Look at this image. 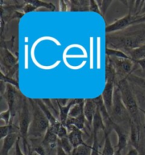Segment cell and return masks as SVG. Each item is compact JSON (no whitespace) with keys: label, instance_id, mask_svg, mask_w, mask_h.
Masks as SVG:
<instances>
[{"label":"cell","instance_id":"33","mask_svg":"<svg viewBox=\"0 0 145 155\" xmlns=\"http://www.w3.org/2000/svg\"><path fill=\"white\" fill-rule=\"evenodd\" d=\"M0 118H1L2 120H3L5 122V125H9L11 121L14 122V120H12L11 112H10L8 108L7 110H4L0 113Z\"/></svg>","mask_w":145,"mask_h":155},{"label":"cell","instance_id":"17","mask_svg":"<svg viewBox=\"0 0 145 155\" xmlns=\"http://www.w3.org/2000/svg\"><path fill=\"white\" fill-rule=\"evenodd\" d=\"M20 137L19 132H14L8 135L3 140L2 147L1 149V155H9L10 152L14 148L15 144Z\"/></svg>","mask_w":145,"mask_h":155},{"label":"cell","instance_id":"2","mask_svg":"<svg viewBox=\"0 0 145 155\" xmlns=\"http://www.w3.org/2000/svg\"><path fill=\"white\" fill-rule=\"evenodd\" d=\"M17 114L18 119H19L18 127L19 130L20 137L23 143L24 152L26 155H28L29 153L28 131L32 120V113L29 98L23 94H21L20 97Z\"/></svg>","mask_w":145,"mask_h":155},{"label":"cell","instance_id":"47","mask_svg":"<svg viewBox=\"0 0 145 155\" xmlns=\"http://www.w3.org/2000/svg\"><path fill=\"white\" fill-rule=\"evenodd\" d=\"M114 155H122V151L115 149V154H114Z\"/></svg>","mask_w":145,"mask_h":155},{"label":"cell","instance_id":"7","mask_svg":"<svg viewBox=\"0 0 145 155\" xmlns=\"http://www.w3.org/2000/svg\"><path fill=\"white\" fill-rule=\"evenodd\" d=\"M134 2H135V1H128V5H127L128 9H129L128 13L124 17L116 19L111 24L106 26L105 29L106 34L122 31L125 30L128 27L132 26V23L135 19V16H134L133 14Z\"/></svg>","mask_w":145,"mask_h":155},{"label":"cell","instance_id":"11","mask_svg":"<svg viewBox=\"0 0 145 155\" xmlns=\"http://www.w3.org/2000/svg\"><path fill=\"white\" fill-rule=\"evenodd\" d=\"M112 130H114L118 137V142L115 149L122 152V150H124L130 143V134L128 133L125 127L118 125L114 122L112 125Z\"/></svg>","mask_w":145,"mask_h":155},{"label":"cell","instance_id":"48","mask_svg":"<svg viewBox=\"0 0 145 155\" xmlns=\"http://www.w3.org/2000/svg\"><path fill=\"white\" fill-rule=\"evenodd\" d=\"M140 112H141V113H142L143 114H144V116H145V110L140 108ZM144 127V129L145 130V121H144V127Z\"/></svg>","mask_w":145,"mask_h":155},{"label":"cell","instance_id":"43","mask_svg":"<svg viewBox=\"0 0 145 155\" xmlns=\"http://www.w3.org/2000/svg\"><path fill=\"white\" fill-rule=\"evenodd\" d=\"M93 38L91 37L90 38V47H91V62L90 63V67L92 69L93 68V56H92V54H93ZM90 54H91V52H90Z\"/></svg>","mask_w":145,"mask_h":155},{"label":"cell","instance_id":"30","mask_svg":"<svg viewBox=\"0 0 145 155\" xmlns=\"http://www.w3.org/2000/svg\"><path fill=\"white\" fill-rule=\"evenodd\" d=\"M98 133L92 132L91 136H92V150H91V155H101L100 152V144L98 138Z\"/></svg>","mask_w":145,"mask_h":155},{"label":"cell","instance_id":"16","mask_svg":"<svg viewBox=\"0 0 145 155\" xmlns=\"http://www.w3.org/2000/svg\"><path fill=\"white\" fill-rule=\"evenodd\" d=\"M67 130L69 131L68 138L73 147L77 148L79 146L87 143L83 139V130H79L74 126H70L67 127Z\"/></svg>","mask_w":145,"mask_h":155},{"label":"cell","instance_id":"13","mask_svg":"<svg viewBox=\"0 0 145 155\" xmlns=\"http://www.w3.org/2000/svg\"><path fill=\"white\" fill-rule=\"evenodd\" d=\"M52 101L54 102V103H55L56 105H58V107L59 110V120H60V122L63 125H65V124H66V122H67V120L69 117V111H70L71 107H72L73 105H74L75 104L81 103V102H83L85 99H83V98L69 99V103H67V105L65 106L60 105L59 103H56L54 100L53 99H52Z\"/></svg>","mask_w":145,"mask_h":155},{"label":"cell","instance_id":"46","mask_svg":"<svg viewBox=\"0 0 145 155\" xmlns=\"http://www.w3.org/2000/svg\"><path fill=\"white\" fill-rule=\"evenodd\" d=\"M145 14V1H143L142 8H141V10L140 12V14H139V15H142V14Z\"/></svg>","mask_w":145,"mask_h":155},{"label":"cell","instance_id":"5","mask_svg":"<svg viewBox=\"0 0 145 155\" xmlns=\"http://www.w3.org/2000/svg\"><path fill=\"white\" fill-rule=\"evenodd\" d=\"M110 115L113 122L115 123L121 125L123 127L125 125L130 127L131 118L122 102L120 91L117 86H115L114 91L113 107Z\"/></svg>","mask_w":145,"mask_h":155},{"label":"cell","instance_id":"40","mask_svg":"<svg viewBox=\"0 0 145 155\" xmlns=\"http://www.w3.org/2000/svg\"><path fill=\"white\" fill-rule=\"evenodd\" d=\"M126 155H142L141 153L139 152V150H137L136 148L133 147H130L129 150L128 151Z\"/></svg>","mask_w":145,"mask_h":155},{"label":"cell","instance_id":"9","mask_svg":"<svg viewBox=\"0 0 145 155\" xmlns=\"http://www.w3.org/2000/svg\"><path fill=\"white\" fill-rule=\"evenodd\" d=\"M139 103L145 101V78L132 73L127 78Z\"/></svg>","mask_w":145,"mask_h":155},{"label":"cell","instance_id":"24","mask_svg":"<svg viewBox=\"0 0 145 155\" xmlns=\"http://www.w3.org/2000/svg\"><path fill=\"white\" fill-rule=\"evenodd\" d=\"M30 4L33 5L36 9H39V8H46L50 11L55 12L56 11L55 5L53 4L52 2L48 1H38V0H32V1H28Z\"/></svg>","mask_w":145,"mask_h":155},{"label":"cell","instance_id":"49","mask_svg":"<svg viewBox=\"0 0 145 155\" xmlns=\"http://www.w3.org/2000/svg\"><path fill=\"white\" fill-rule=\"evenodd\" d=\"M30 153H31V152H30ZM31 155H37V154H32V153H31Z\"/></svg>","mask_w":145,"mask_h":155},{"label":"cell","instance_id":"3","mask_svg":"<svg viewBox=\"0 0 145 155\" xmlns=\"http://www.w3.org/2000/svg\"><path fill=\"white\" fill-rule=\"evenodd\" d=\"M29 101L31 107L32 120L28 131V140H42L50 127V122L35 99L29 97Z\"/></svg>","mask_w":145,"mask_h":155},{"label":"cell","instance_id":"39","mask_svg":"<svg viewBox=\"0 0 145 155\" xmlns=\"http://www.w3.org/2000/svg\"><path fill=\"white\" fill-rule=\"evenodd\" d=\"M101 38L98 37V57H97V68L99 69L101 67V57H100V49H101Z\"/></svg>","mask_w":145,"mask_h":155},{"label":"cell","instance_id":"45","mask_svg":"<svg viewBox=\"0 0 145 155\" xmlns=\"http://www.w3.org/2000/svg\"><path fill=\"white\" fill-rule=\"evenodd\" d=\"M134 74L137 75H140V76H141V77L144 78H145V71H141V70H140V69H139V70L135 71V72H134Z\"/></svg>","mask_w":145,"mask_h":155},{"label":"cell","instance_id":"22","mask_svg":"<svg viewBox=\"0 0 145 155\" xmlns=\"http://www.w3.org/2000/svg\"><path fill=\"white\" fill-rule=\"evenodd\" d=\"M106 130V125L105 123H104L103 117H102L101 114L99 110V109L97 108L96 113V115L94 116V118H93V123H92V132H94V133H98L100 131L104 132Z\"/></svg>","mask_w":145,"mask_h":155},{"label":"cell","instance_id":"14","mask_svg":"<svg viewBox=\"0 0 145 155\" xmlns=\"http://www.w3.org/2000/svg\"><path fill=\"white\" fill-rule=\"evenodd\" d=\"M115 84H114L113 83L106 82L105 87H104L103 93H101L104 105L110 114L111 113L112 107H113L114 91H115Z\"/></svg>","mask_w":145,"mask_h":155},{"label":"cell","instance_id":"34","mask_svg":"<svg viewBox=\"0 0 145 155\" xmlns=\"http://www.w3.org/2000/svg\"><path fill=\"white\" fill-rule=\"evenodd\" d=\"M20 141H21V137L19 138V140H17L16 143L15 144V147L14 148V152L11 154L9 155H26L25 153H24L23 151H22L21 146H20ZM28 155H31V153H29Z\"/></svg>","mask_w":145,"mask_h":155},{"label":"cell","instance_id":"32","mask_svg":"<svg viewBox=\"0 0 145 155\" xmlns=\"http://www.w3.org/2000/svg\"><path fill=\"white\" fill-rule=\"evenodd\" d=\"M1 81H4L7 84H10L13 86L16 87L17 89H19V81L18 78H10L8 77L7 75H4L3 73H1Z\"/></svg>","mask_w":145,"mask_h":155},{"label":"cell","instance_id":"28","mask_svg":"<svg viewBox=\"0 0 145 155\" xmlns=\"http://www.w3.org/2000/svg\"><path fill=\"white\" fill-rule=\"evenodd\" d=\"M106 56L130 59V57L128 56L125 53L122 51L113 49V48H106Z\"/></svg>","mask_w":145,"mask_h":155},{"label":"cell","instance_id":"19","mask_svg":"<svg viewBox=\"0 0 145 155\" xmlns=\"http://www.w3.org/2000/svg\"><path fill=\"white\" fill-rule=\"evenodd\" d=\"M111 131L105 130L103 132L104 134V144L103 150L101 152V155H114L115 152V147H114L112 144L110 134Z\"/></svg>","mask_w":145,"mask_h":155},{"label":"cell","instance_id":"41","mask_svg":"<svg viewBox=\"0 0 145 155\" xmlns=\"http://www.w3.org/2000/svg\"><path fill=\"white\" fill-rule=\"evenodd\" d=\"M7 84L4 81H0V93H1V97H2L5 93L6 90H7Z\"/></svg>","mask_w":145,"mask_h":155},{"label":"cell","instance_id":"1","mask_svg":"<svg viewBox=\"0 0 145 155\" xmlns=\"http://www.w3.org/2000/svg\"><path fill=\"white\" fill-rule=\"evenodd\" d=\"M144 44L145 27L106 34V48L120 50L125 53Z\"/></svg>","mask_w":145,"mask_h":155},{"label":"cell","instance_id":"36","mask_svg":"<svg viewBox=\"0 0 145 155\" xmlns=\"http://www.w3.org/2000/svg\"><path fill=\"white\" fill-rule=\"evenodd\" d=\"M59 3V11L60 12H69V1H61L58 2Z\"/></svg>","mask_w":145,"mask_h":155},{"label":"cell","instance_id":"26","mask_svg":"<svg viewBox=\"0 0 145 155\" xmlns=\"http://www.w3.org/2000/svg\"><path fill=\"white\" fill-rule=\"evenodd\" d=\"M58 145L62 147L63 150L67 153V154L71 155V153L73 152L74 147L71 145L70 141H69L68 136L65 137L64 138L58 139Z\"/></svg>","mask_w":145,"mask_h":155},{"label":"cell","instance_id":"21","mask_svg":"<svg viewBox=\"0 0 145 155\" xmlns=\"http://www.w3.org/2000/svg\"><path fill=\"white\" fill-rule=\"evenodd\" d=\"M87 123V120H86L85 116L83 113L77 117H68L66 124H65V126H66L67 128L70 127V126H74V127L78 128V129L83 130L86 127V124Z\"/></svg>","mask_w":145,"mask_h":155},{"label":"cell","instance_id":"44","mask_svg":"<svg viewBox=\"0 0 145 155\" xmlns=\"http://www.w3.org/2000/svg\"><path fill=\"white\" fill-rule=\"evenodd\" d=\"M56 155H69V154H67V153L62 150L61 147L58 145L56 149Z\"/></svg>","mask_w":145,"mask_h":155},{"label":"cell","instance_id":"12","mask_svg":"<svg viewBox=\"0 0 145 155\" xmlns=\"http://www.w3.org/2000/svg\"><path fill=\"white\" fill-rule=\"evenodd\" d=\"M41 143L46 149L48 155L50 154L54 149H57L58 144V137L50 127L47 130L46 134L43 138Z\"/></svg>","mask_w":145,"mask_h":155},{"label":"cell","instance_id":"35","mask_svg":"<svg viewBox=\"0 0 145 155\" xmlns=\"http://www.w3.org/2000/svg\"><path fill=\"white\" fill-rule=\"evenodd\" d=\"M89 12H95V13H97V14H100L101 16H102L101 10H100V9H99V5H98L97 2L95 1V0H90Z\"/></svg>","mask_w":145,"mask_h":155},{"label":"cell","instance_id":"25","mask_svg":"<svg viewBox=\"0 0 145 155\" xmlns=\"http://www.w3.org/2000/svg\"><path fill=\"white\" fill-rule=\"evenodd\" d=\"M92 150V145L86 143L85 144L74 148L71 155H91Z\"/></svg>","mask_w":145,"mask_h":155},{"label":"cell","instance_id":"42","mask_svg":"<svg viewBox=\"0 0 145 155\" xmlns=\"http://www.w3.org/2000/svg\"><path fill=\"white\" fill-rule=\"evenodd\" d=\"M56 102V103H58L60 104V105L62 106H65L67 105V103H69V99H67V98H60V99H53Z\"/></svg>","mask_w":145,"mask_h":155},{"label":"cell","instance_id":"8","mask_svg":"<svg viewBox=\"0 0 145 155\" xmlns=\"http://www.w3.org/2000/svg\"><path fill=\"white\" fill-rule=\"evenodd\" d=\"M21 94L22 93L20 91V90L17 89L16 87L13 86V85L7 84L5 93L2 97H4L6 102H7L8 109L11 112L12 120H13L16 115V114H17L20 97H21Z\"/></svg>","mask_w":145,"mask_h":155},{"label":"cell","instance_id":"38","mask_svg":"<svg viewBox=\"0 0 145 155\" xmlns=\"http://www.w3.org/2000/svg\"><path fill=\"white\" fill-rule=\"evenodd\" d=\"M145 23V14H142V15L135 16V19H134L133 23H132V26L133 25H139V24H144Z\"/></svg>","mask_w":145,"mask_h":155},{"label":"cell","instance_id":"23","mask_svg":"<svg viewBox=\"0 0 145 155\" xmlns=\"http://www.w3.org/2000/svg\"><path fill=\"white\" fill-rule=\"evenodd\" d=\"M125 54L134 62L145 58V44L140 47L128 51Z\"/></svg>","mask_w":145,"mask_h":155},{"label":"cell","instance_id":"27","mask_svg":"<svg viewBox=\"0 0 145 155\" xmlns=\"http://www.w3.org/2000/svg\"><path fill=\"white\" fill-rule=\"evenodd\" d=\"M84 101L81 102V103L75 104L71 107L70 111L69 113V117L75 118L79 117L81 114L84 113Z\"/></svg>","mask_w":145,"mask_h":155},{"label":"cell","instance_id":"6","mask_svg":"<svg viewBox=\"0 0 145 155\" xmlns=\"http://www.w3.org/2000/svg\"><path fill=\"white\" fill-rule=\"evenodd\" d=\"M108 58L111 61L114 70L115 71L117 83L120 81L127 79L130 75L140 69L138 64L132 59L115 58V57H108Z\"/></svg>","mask_w":145,"mask_h":155},{"label":"cell","instance_id":"29","mask_svg":"<svg viewBox=\"0 0 145 155\" xmlns=\"http://www.w3.org/2000/svg\"><path fill=\"white\" fill-rule=\"evenodd\" d=\"M97 4L99 5V9L101 10L102 14V17L105 19V16L106 12H107L108 8L111 7V5L114 2L112 0H97Z\"/></svg>","mask_w":145,"mask_h":155},{"label":"cell","instance_id":"31","mask_svg":"<svg viewBox=\"0 0 145 155\" xmlns=\"http://www.w3.org/2000/svg\"><path fill=\"white\" fill-rule=\"evenodd\" d=\"M14 38H15L14 36H12L9 40H6L5 38L1 39V48H6L11 52L13 51L14 48V41H15Z\"/></svg>","mask_w":145,"mask_h":155},{"label":"cell","instance_id":"15","mask_svg":"<svg viewBox=\"0 0 145 155\" xmlns=\"http://www.w3.org/2000/svg\"><path fill=\"white\" fill-rule=\"evenodd\" d=\"M97 110V105L93 98H87L85 99L84 105V115L85 116L88 127L91 130V127H92V123L93 118Z\"/></svg>","mask_w":145,"mask_h":155},{"label":"cell","instance_id":"37","mask_svg":"<svg viewBox=\"0 0 145 155\" xmlns=\"http://www.w3.org/2000/svg\"><path fill=\"white\" fill-rule=\"evenodd\" d=\"M36 10L37 9H36V8L33 5H32L31 4H30L28 1H26V5L24 7L23 9H22V12H23V13L25 14L27 13H30V12H31L36 11Z\"/></svg>","mask_w":145,"mask_h":155},{"label":"cell","instance_id":"20","mask_svg":"<svg viewBox=\"0 0 145 155\" xmlns=\"http://www.w3.org/2000/svg\"><path fill=\"white\" fill-rule=\"evenodd\" d=\"M35 101H36V103H38V105L40 106V107L41 108V110L43 112L45 115L46 116V117L48 118L50 122V125H54L58 122H60V120L56 117V116L52 113V112L50 110L49 108L46 105V104L43 103V101H42V99H38L35 98Z\"/></svg>","mask_w":145,"mask_h":155},{"label":"cell","instance_id":"4","mask_svg":"<svg viewBox=\"0 0 145 155\" xmlns=\"http://www.w3.org/2000/svg\"><path fill=\"white\" fill-rule=\"evenodd\" d=\"M120 91L122 100L125 106L128 110L131 120L138 127H142L140 118V107L135 95L132 92L131 87L127 79L119 81L116 85Z\"/></svg>","mask_w":145,"mask_h":155},{"label":"cell","instance_id":"10","mask_svg":"<svg viewBox=\"0 0 145 155\" xmlns=\"http://www.w3.org/2000/svg\"><path fill=\"white\" fill-rule=\"evenodd\" d=\"M1 48V73L6 75L12 68L19 64L18 57L8 49Z\"/></svg>","mask_w":145,"mask_h":155},{"label":"cell","instance_id":"18","mask_svg":"<svg viewBox=\"0 0 145 155\" xmlns=\"http://www.w3.org/2000/svg\"><path fill=\"white\" fill-rule=\"evenodd\" d=\"M69 12H89L90 0H69Z\"/></svg>","mask_w":145,"mask_h":155}]
</instances>
